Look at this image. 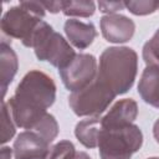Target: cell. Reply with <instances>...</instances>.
<instances>
[{
	"mask_svg": "<svg viewBox=\"0 0 159 159\" xmlns=\"http://www.w3.org/2000/svg\"><path fill=\"white\" fill-rule=\"evenodd\" d=\"M56 99V83L42 71L27 72L6 102L16 127L30 130Z\"/></svg>",
	"mask_w": 159,
	"mask_h": 159,
	"instance_id": "obj_1",
	"label": "cell"
},
{
	"mask_svg": "<svg viewBox=\"0 0 159 159\" xmlns=\"http://www.w3.org/2000/svg\"><path fill=\"white\" fill-rule=\"evenodd\" d=\"M138 72V55L127 46L106 48L99 56L97 77L114 93L124 94L134 84Z\"/></svg>",
	"mask_w": 159,
	"mask_h": 159,
	"instance_id": "obj_2",
	"label": "cell"
},
{
	"mask_svg": "<svg viewBox=\"0 0 159 159\" xmlns=\"http://www.w3.org/2000/svg\"><path fill=\"white\" fill-rule=\"evenodd\" d=\"M26 47L34 48L39 61H47L58 70L67 66L76 56L70 42L43 20L34 31Z\"/></svg>",
	"mask_w": 159,
	"mask_h": 159,
	"instance_id": "obj_3",
	"label": "cell"
},
{
	"mask_svg": "<svg viewBox=\"0 0 159 159\" xmlns=\"http://www.w3.org/2000/svg\"><path fill=\"white\" fill-rule=\"evenodd\" d=\"M143 144V133L130 123L101 129L98 152L101 159H130Z\"/></svg>",
	"mask_w": 159,
	"mask_h": 159,
	"instance_id": "obj_4",
	"label": "cell"
},
{
	"mask_svg": "<svg viewBox=\"0 0 159 159\" xmlns=\"http://www.w3.org/2000/svg\"><path fill=\"white\" fill-rule=\"evenodd\" d=\"M116 93L98 77L87 87L71 92L68 104L72 112L78 117H98L113 102Z\"/></svg>",
	"mask_w": 159,
	"mask_h": 159,
	"instance_id": "obj_5",
	"label": "cell"
},
{
	"mask_svg": "<svg viewBox=\"0 0 159 159\" xmlns=\"http://www.w3.org/2000/svg\"><path fill=\"white\" fill-rule=\"evenodd\" d=\"M97 60L91 53H76L67 66L58 70L63 86L71 92L87 87L97 77Z\"/></svg>",
	"mask_w": 159,
	"mask_h": 159,
	"instance_id": "obj_6",
	"label": "cell"
},
{
	"mask_svg": "<svg viewBox=\"0 0 159 159\" xmlns=\"http://www.w3.org/2000/svg\"><path fill=\"white\" fill-rule=\"evenodd\" d=\"M42 19L37 17L21 5L10 7L1 17V30L9 37L21 40L26 46L34 31L37 29Z\"/></svg>",
	"mask_w": 159,
	"mask_h": 159,
	"instance_id": "obj_7",
	"label": "cell"
},
{
	"mask_svg": "<svg viewBox=\"0 0 159 159\" xmlns=\"http://www.w3.org/2000/svg\"><path fill=\"white\" fill-rule=\"evenodd\" d=\"M14 159H46L50 143L34 130L21 132L12 145Z\"/></svg>",
	"mask_w": 159,
	"mask_h": 159,
	"instance_id": "obj_8",
	"label": "cell"
},
{
	"mask_svg": "<svg viewBox=\"0 0 159 159\" xmlns=\"http://www.w3.org/2000/svg\"><path fill=\"white\" fill-rule=\"evenodd\" d=\"M99 27L106 41L112 43L128 42L135 32L134 21L122 14H111L102 16L99 20Z\"/></svg>",
	"mask_w": 159,
	"mask_h": 159,
	"instance_id": "obj_9",
	"label": "cell"
},
{
	"mask_svg": "<svg viewBox=\"0 0 159 159\" xmlns=\"http://www.w3.org/2000/svg\"><path fill=\"white\" fill-rule=\"evenodd\" d=\"M138 116V104L132 98H123L117 101L108 113H106L102 117V127H117V125H124L130 124L135 120Z\"/></svg>",
	"mask_w": 159,
	"mask_h": 159,
	"instance_id": "obj_10",
	"label": "cell"
},
{
	"mask_svg": "<svg viewBox=\"0 0 159 159\" xmlns=\"http://www.w3.org/2000/svg\"><path fill=\"white\" fill-rule=\"evenodd\" d=\"M63 30L67 40L80 50H84L91 46L93 40L97 37V30L92 22H83L76 19L66 20Z\"/></svg>",
	"mask_w": 159,
	"mask_h": 159,
	"instance_id": "obj_11",
	"label": "cell"
},
{
	"mask_svg": "<svg viewBox=\"0 0 159 159\" xmlns=\"http://www.w3.org/2000/svg\"><path fill=\"white\" fill-rule=\"evenodd\" d=\"M140 98L155 108H159V66H147L138 83Z\"/></svg>",
	"mask_w": 159,
	"mask_h": 159,
	"instance_id": "obj_12",
	"label": "cell"
},
{
	"mask_svg": "<svg viewBox=\"0 0 159 159\" xmlns=\"http://www.w3.org/2000/svg\"><path fill=\"white\" fill-rule=\"evenodd\" d=\"M17 68L19 60L16 52L11 48L10 43L2 40L0 46V82L2 97H5L9 84L12 82L15 75L17 73Z\"/></svg>",
	"mask_w": 159,
	"mask_h": 159,
	"instance_id": "obj_13",
	"label": "cell"
},
{
	"mask_svg": "<svg viewBox=\"0 0 159 159\" xmlns=\"http://www.w3.org/2000/svg\"><path fill=\"white\" fill-rule=\"evenodd\" d=\"M102 117H88L80 120L75 127V135L86 148H96L102 129Z\"/></svg>",
	"mask_w": 159,
	"mask_h": 159,
	"instance_id": "obj_14",
	"label": "cell"
},
{
	"mask_svg": "<svg viewBox=\"0 0 159 159\" xmlns=\"http://www.w3.org/2000/svg\"><path fill=\"white\" fill-rule=\"evenodd\" d=\"M96 11V2L92 0H62V12L66 16L89 17Z\"/></svg>",
	"mask_w": 159,
	"mask_h": 159,
	"instance_id": "obj_15",
	"label": "cell"
},
{
	"mask_svg": "<svg viewBox=\"0 0 159 159\" xmlns=\"http://www.w3.org/2000/svg\"><path fill=\"white\" fill-rule=\"evenodd\" d=\"M30 130L39 133L41 137H43L51 144L58 135V123L52 114L46 113Z\"/></svg>",
	"mask_w": 159,
	"mask_h": 159,
	"instance_id": "obj_16",
	"label": "cell"
},
{
	"mask_svg": "<svg viewBox=\"0 0 159 159\" xmlns=\"http://www.w3.org/2000/svg\"><path fill=\"white\" fill-rule=\"evenodd\" d=\"M142 55L147 66H159V29L144 43Z\"/></svg>",
	"mask_w": 159,
	"mask_h": 159,
	"instance_id": "obj_17",
	"label": "cell"
},
{
	"mask_svg": "<svg viewBox=\"0 0 159 159\" xmlns=\"http://www.w3.org/2000/svg\"><path fill=\"white\" fill-rule=\"evenodd\" d=\"M124 5H125V9L133 15L144 16V15H149L158 11L159 1L158 0H139V1L129 0V1H124Z\"/></svg>",
	"mask_w": 159,
	"mask_h": 159,
	"instance_id": "obj_18",
	"label": "cell"
},
{
	"mask_svg": "<svg viewBox=\"0 0 159 159\" xmlns=\"http://www.w3.org/2000/svg\"><path fill=\"white\" fill-rule=\"evenodd\" d=\"M1 143L5 144L10 139H12V137L16 133V124L11 117V113L5 101H2L1 103Z\"/></svg>",
	"mask_w": 159,
	"mask_h": 159,
	"instance_id": "obj_19",
	"label": "cell"
},
{
	"mask_svg": "<svg viewBox=\"0 0 159 159\" xmlns=\"http://www.w3.org/2000/svg\"><path fill=\"white\" fill-rule=\"evenodd\" d=\"M76 154V148L70 140H61L50 148L46 159H72Z\"/></svg>",
	"mask_w": 159,
	"mask_h": 159,
	"instance_id": "obj_20",
	"label": "cell"
},
{
	"mask_svg": "<svg viewBox=\"0 0 159 159\" xmlns=\"http://www.w3.org/2000/svg\"><path fill=\"white\" fill-rule=\"evenodd\" d=\"M97 5L99 7V11L106 15L117 14V11L123 10L125 7L124 1H98Z\"/></svg>",
	"mask_w": 159,
	"mask_h": 159,
	"instance_id": "obj_21",
	"label": "cell"
},
{
	"mask_svg": "<svg viewBox=\"0 0 159 159\" xmlns=\"http://www.w3.org/2000/svg\"><path fill=\"white\" fill-rule=\"evenodd\" d=\"M22 7H25L26 10H29L30 12H32L34 15H36L40 19L45 17L46 14V9L43 7L41 1H34V0H29V1H20V4Z\"/></svg>",
	"mask_w": 159,
	"mask_h": 159,
	"instance_id": "obj_22",
	"label": "cell"
},
{
	"mask_svg": "<svg viewBox=\"0 0 159 159\" xmlns=\"http://www.w3.org/2000/svg\"><path fill=\"white\" fill-rule=\"evenodd\" d=\"M43 7L50 11L51 14H57L60 11H62V0L61 1H41Z\"/></svg>",
	"mask_w": 159,
	"mask_h": 159,
	"instance_id": "obj_23",
	"label": "cell"
},
{
	"mask_svg": "<svg viewBox=\"0 0 159 159\" xmlns=\"http://www.w3.org/2000/svg\"><path fill=\"white\" fill-rule=\"evenodd\" d=\"M12 154H14V152H12V148H10V147H2L1 148V159H11V157H12Z\"/></svg>",
	"mask_w": 159,
	"mask_h": 159,
	"instance_id": "obj_24",
	"label": "cell"
},
{
	"mask_svg": "<svg viewBox=\"0 0 159 159\" xmlns=\"http://www.w3.org/2000/svg\"><path fill=\"white\" fill-rule=\"evenodd\" d=\"M153 135H154L155 142L159 144V119H157L153 124Z\"/></svg>",
	"mask_w": 159,
	"mask_h": 159,
	"instance_id": "obj_25",
	"label": "cell"
},
{
	"mask_svg": "<svg viewBox=\"0 0 159 159\" xmlns=\"http://www.w3.org/2000/svg\"><path fill=\"white\" fill-rule=\"evenodd\" d=\"M72 159H92V158L86 152H76V154Z\"/></svg>",
	"mask_w": 159,
	"mask_h": 159,
	"instance_id": "obj_26",
	"label": "cell"
},
{
	"mask_svg": "<svg viewBox=\"0 0 159 159\" xmlns=\"http://www.w3.org/2000/svg\"><path fill=\"white\" fill-rule=\"evenodd\" d=\"M148 159H159V157H150V158H148Z\"/></svg>",
	"mask_w": 159,
	"mask_h": 159,
	"instance_id": "obj_27",
	"label": "cell"
},
{
	"mask_svg": "<svg viewBox=\"0 0 159 159\" xmlns=\"http://www.w3.org/2000/svg\"><path fill=\"white\" fill-rule=\"evenodd\" d=\"M158 11H159V6H158Z\"/></svg>",
	"mask_w": 159,
	"mask_h": 159,
	"instance_id": "obj_28",
	"label": "cell"
}]
</instances>
